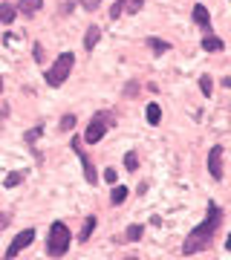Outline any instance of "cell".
Segmentation results:
<instances>
[{
  "label": "cell",
  "instance_id": "1",
  "mask_svg": "<svg viewBox=\"0 0 231 260\" xmlns=\"http://www.w3.org/2000/svg\"><path fill=\"white\" fill-rule=\"evenodd\" d=\"M222 225V208L220 205L208 203V211H205V220L200 225H196L194 232L185 237L182 243V254H196V251L208 249V243L214 240V234H217V229Z\"/></svg>",
  "mask_w": 231,
  "mask_h": 260
},
{
  "label": "cell",
  "instance_id": "2",
  "mask_svg": "<svg viewBox=\"0 0 231 260\" xmlns=\"http://www.w3.org/2000/svg\"><path fill=\"white\" fill-rule=\"evenodd\" d=\"M70 243H73V234H70L67 223L55 220V223L49 225V237H46V254H49V257H64L67 251H70Z\"/></svg>",
  "mask_w": 231,
  "mask_h": 260
},
{
  "label": "cell",
  "instance_id": "3",
  "mask_svg": "<svg viewBox=\"0 0 231 260\" xmlns=\"http://www.w3.org/2000/svg\"><path fill=\"white\" fill-rule=\"evenodd\" d=\"M73 64H75L73 52H61V55L55 58V64L46 70V75H44L46 84H49V87H61V84L70 78V73H73Z\"/></svg>",
  "mask_w": 231,
  "mask_h": 260
},
{
  "label": "cell",
  "instance_id": "4",
  "mask_svg": "<svg viewBox=\"0 0 231 260\" xmlns=\"http://www.w3.org/2000/svg\"><path fill=\"white\" fill-rule=\"evenodd\" d=\"M113 113L110 110H98L95 116L90 119V124H87V133H84V142L87 145H98V142L104 139V133L110 130V124H113Z\"/></svg>",
  "mask_w": 231,
  "mask_h": 260
},
{
  "label": "cell",
  "instance_id": "5",
  "mask_svg": "<svg viewBox=\"0 0 231 260\" xmlns=\"http://www.w3.org/2000/svg\"><path fill=\"white\" fill-rule=\"evenodd\" d=\"M70 145H73L75 156L81 159V168H84V177H87V182H90V185H95V182H98V174H95V165H92V159H90V156H87V153L81 150V139L75 136V139L70 142Z\"/></svg>",
  "mask_w": 231,
  "mask_h": 260
},
{
  "label": "cell",
  "instance_id": "6",
  "mask_svg": "<svg viewBox=\"0 0 231 260\" xmlns=\"http://www.w3.org/2000/svg\"><path fill=\"white\" fill-rule=\"evenodd\" d=\"M32 240H35V229H23V232H18L15 234V240L9 243V249H6V257H18Z\"/></svg>",
  "mask_w": 231,
  "mask_h": 260
},
{
  "label": "cell",
  "instance_id": "7",
  "mask_svg": "<svg viewBox=\"0 0 231 260\" xmlns=\"http://www.w3.org/2000/svg\"><path fill=\"white\" fill-rule=\"evenodd\" d=\"M145 6V0H116L110 6V18H121V15H136L139 9Z\"/></svg>",
  "mask_w": 231,
  "mask_h": 260
},
{
  "label": "cell",
  "instance_id": "8",
  "mask_svg": "<svg viewBox=\"0 0 231 260\" xmlns=\"http://www.w3.org/2000/svg\"><path fill=\"white\" fill-rule=\"evenodd\" d=\"M208 174H211L217 182H220L222 174H225V171H222V145H214V148L208 150Z\"/></svg>",
  "mask_w": 231,
  "mask_h": 260
},
{
  "label": "cell",
  "instance_id": "9",
  "mask_svg": "<svg viewBox=\"0 0 231 260\" xmlns=\"http://www.w3.org/2000/svg\"><path fill=\"white\" fill-rule=\"evenodd\" d=\"M41 9H44V0H20V3H18V12H23L26 18L38 15Z\"/></svg>",
  "mask_w": 231,
  "mask_h": 260
},
{
  "label": "cell",
  "instance_id": "10",
  "mask_svg": "<svg viewBox=\"0 0 231 260\" xmlns=\"http://www.w3.org/2000/svg\"><path fill=\"white\" fill-rule=\"evenodd\" d=\"M194 20H196V26L211 29V15H208V9H205L203 3H196L194 6Z\"/></svg>",
  "mask_w": 231,
  "mask_h": 260
},
{
  "label": "cell",
  "instance_id": "11",
  "mask_svg": "<svg viewBox=\"0 0 231 260\" xmlns=\"http://www.w3.org/2000/svg\"><path fill=\"white\" fill-rule=\"evenodd\" d=\"M98 38H102V29L90 26V29H87V35H84V49H87V52H92V49H95V44H98Z\"/></svg>",
  "mask_w": 231,
  "mask_h": 260
},
{
  "label": "cell",
  "instance_id": "12",
  "mask_svg": "<svg viewBox=\"0 0 231 260\" xmlns=\"http://www.w3.org/2000/svg\"><path fill=\"white\" fill-rule=\"evenodd\" d=\"M15 18H18V9L12 6V3H0V23H15Z\"/></svg>",
  "mask_w": 231,
  "mask_h": 260
},
{
  "label": "cell",
  "instance_id": "13",
  "mask_svg": "<svg viewBox=\"0 0 231 260\" xmlns=\"http://www.w3.org/2000/svg\"><path fill=\"white\" fill-rule=\"evenodd\" d=\"M203 49L205 52H222V41L217 35H205L203 38Z\"/></svg>",
  "mask_w": 231,
  "mask_h": 260
},
{
  "label": "cell",
  "instance_id": "14",
  "mask_svg": "<svg viewBox=\"0 0 231 260\" xmlns=\"http://www.w3.org/2000/svg\"><path fill=\"white\" fill-rule=\"evenodd\" d=\"M95 232V217H87V220H84V229H81V234H78V240L81 243H87L90 240V234Z\"/></svg>",
  "mask_w": 231,
  "mask_h": 260
},
{
  "label": "cell",
  "instance_id": "15",
  "mask_svg": "<svg viewBox=\"0 0 231 260\" xmlns=\"http://www.w3.org/2000/svg\"><path fill=\"white\" fill-rule=\"evenodd\" d=\"M124 200H127V188H124V185H113L110 203H113V205H121V203H124Z\"/></svg>",
  "mask_w": 231,
  "mask_h": 260
},
{
  "label": "cell",
  "instance_id": "16",
  "mask_svg": "<svg viewBox=\"0 0 231 260\" xmlns=\"http://www.w3.org/2000/svg\"><path fill=\"white\" fill-rule=\"evenodd\" d=\"M162 119V107L159 104H148V124H159Z\"/></svg>",
  "mask_w": 231,
  "mask_h": 260
},
{
  "label": "cell",
  "instance_id": "17",
  "mask_svg": "<svg viewBox=\"0 0 231 260\" xmlns=\"http://www.w3.org/2000/svg\"><path fill=\"white\" fill-rule=\"evenodd\" d=\"M150 49H153V55H162V52H168V44L165 41H159V38H148Z\"/></svg>",
  "mask_w": 231,
  "mask_h": 260
},
{
  "label": "cell",
  "instance_id": "18",
  "mask_svg": "<svg viewBox=\"0 0 231 260\" xmlns=\"http://www.w3.org/2000/svg\"><path fill=\"white\" fill-rule=\"evenodd\" d=\"M145 234V225H130L127 229V234H124V240H130V243H136L139 237Z\"/></svg>",
  "mask_w": 231,
  "mask_h": 260
},
{
  "label": "cell",
  "instance_id": "19",
  "mask_svg": "<svg viewBox=\"0 0 231 260\" xmlns=\"http://www.w3.org/2000/svg\"><path fill=\"white\" fill-rule=\"evenodd\" d=\"M200 90H203V95H211V90H214V81L208 78V75H203V78H200Z\"/></svg>",
  "mask_w": 231,
  "mask_h": 260
},
{
  "label": "cell",
  "instance_id": "20",
  "mask_svg": "<svg viewBox=\"0 0 231 260\" xmlns=\"http://www.w3.org/2000/svg\"><path fill=\"white\" fill-rule=\"evenodd\" d=\"M124 168H127V171H136V168H139V159H136V153H133V150H130V153H124Z\"/></svg>",
  "mask_w": 231,
  "mask_h": 260
},
{
  "label": "cell",
  "instance_id": "21",
  "mask_svg": "<svg viewBox=\"0 0 231 260\" xmlns=\"http://www.w3.org/2000/svg\"><path fill=\"white\" fill-rule=\"evenodd\" d=\"M20 179H23V174H18V171H15V174H9V177L3 179V185H6V188H15V185H20Z\"/></svg>",
  "mask_w": 231,
  "mask_h": 260
},
{
  "label": "cell",
  "instance_id": "22",
  "mask_svg": "<svg viewBox=\"0 0 231 260\" xmlns=\"http://www.w3.org/2000/svg\"><path fill=\"white\" fill-rule=\"evenodd\" d=\"M58 127L64 130V133H67V130H73V127H75V116H73V113H70V116H64V119H61V124H58Z\"/></svg>",
  "mask_w": 231,
  "mask_h": 260
},
{
  "label": "cell",
  "instance_id": "23",
  "mask_svg": "<svg viewBox=\"0 0 231 260\" xmlns=\"http://www.w3.org/2000/svg\"><path fill=\"white\" fill-rule=\"evenodd\" d=\"M41 133H44V127H32V130L26 133V142H29V145H35V142L41 139Z\"/></svg>",
  "mask_w": 231,
  "mask_h": 260
},
{
  "label": "cell",
  "instance_id": "24",
  "mask_svg": "<svg viewBox=\"0 0 231 260\" xmlns=\"http://www.w3.org/2000/svg\"><path fill=\"white\" fill-rule=\"evenodd\" d=\"M78 3H81V9H87V12H95L102 6V0H78Z\"/></svg>",
  "mask_w": 231,
  "mask_h": 260
},
{
  "label": "cell",
  "instance_id": "25",
  "mask_svg": "<svg viewBox=\"0 0 231 260\" xmlns=\"http://www.w3.org/2000/svg\"><path fill=\"white\" fill-rule=\"evenodd\" d=\"M104 179H107V182H110V185H116V171H113V168H107V171H104Z\"/></svg>",
  "mask_w": 231,
  "mask_h": 260
},
{
  "label": "cell",
  "instance_id": "26",
  "mask_svg": "<svg viewBox=\"0 0 231 260\" xmlns=\"http://www.w3.org/2000/svg\"><path fill=\"white\" fill-rule=\"evenodd\" d=\"M6 223H9V217H6V214L0 211V234H3V229H6Z\"/></svg>",
  "mask_w": 231,
  "mask_h": 260
},
{
  "label": "cell",
  "instance_id": "27",
  "mask_svg": "<svg viewBox=\"0 0 231 260\" xmlns=\"http://www.w3.org/2000/svg\"><path fill=\"white\" fill-rule=\"evenodd\" d=\"M225 249H231V234H228V237H225Z\"/></svg>",
  "mask_w": 231,
  "mask_h": 260
},
{
  "label": "cell",
  "instance_id": "28",
  "mask_svg": "<svg viewBox=\"0 0 231 260\" xmlns=\"http://www.w3.org/2000/svg\"><path fill=\"white\" fill-rule=\"evenodd\" d=\"M0 93H3V78H0Z\"/></svg>",
  "mask_w": 231,
  "mask_h": 260
}]
</instances>
